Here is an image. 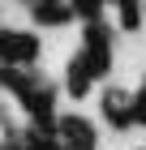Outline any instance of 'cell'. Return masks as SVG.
<instances>
[{
    "instance_id": "cell-1",
    "label": "cell",
    "mask_w": 146,
    "mask_h": 150,
    "mask_svg": "<svg viewBox=\"0 0 146 150\" xmlns=\"http://www.w3.org/2000/svg\"><path fill=\"white\" fill-rule=\"evenodd\" d=\"M82 56L95 69V77L112 73V30L103 22H86V30H82Z\"/></svg>"
},
{
    "instance_id": "cell-2",
    "label": "cell",
    "mask_w": 146,
    "mask_h": 150,
    "mask_svg": "<svg viewBox=\"0 0 146 150\" xmlns=\"http://www.w3.org/2000/svg\"><path fill=\"white\" fill-rule=\"evenodd\" d=\"M39 35L34 30H0V60L4 64H17V69H30L34 60H39Z\"/></svg>"
},
{
    "instance_id": "cell-3",
    "label": "cell",
    "mask_w": 146,
    "mask_h": 150,
    "mask_svg": "<svg viewBox=\"0 0 146 150\" xmlns=\"http://www.w3.org/2000/svg\"><path fill=\"white\" fill-rule=\"evenodd\" d=\"M22 107H26V116H30L39 129H47V133H56V90L47 86V81H34L30 90L22 94Z\"/></svg>"
},
{
    "instance_id": "cell-4",
    "label": "cell",
    "mask_w": 146,
    "mask_h": 150,
    "mask_svg": "<svg viewBox=\"0 0 146 150\" xmlns=\"http://www.w3.org/2000/svg\"><path fill=\"white\" fill-rule=\"evenodd\" d=\"M56 133H60V142H65V150H95V125H90L82 112L60 116Z\"/></svg>"
},
{
    "instance_id": "cell-5",
    "label": "cell",
    "mask_w": 146,
    "mask_h": 150,
    "mask_svg": "<svg viewBox=\"0 0 146 150\" xmlns=\"http://www.w3.org/2000/svg\"><path fill=\"white\" fill-rule=\"evenodd\" d=\"M99 112H103V120L112 129H129L133 125V94H125L120 86H108L99 94Z\"/></svg>"
},
{
    "instance_id": "cell-6",
    "label": "cell",
    "mask_w": 146,
    "mask_h": 150,
    "mask_svg": "<svg viewBox=\"0 0 146 150\" xmlns=\"http://www.w3.org/2000/svg\"><path fill=\"white\" fill-rule=\"evenodd\" d=\"M30 17H34V26H43V30H60V26H69L78 13H73L69 0H30Z\"/></svg>"
},
{
    "instance_id": "cell-7",
    "label": "cell",
    "mask_w": 146,
    "mask_h": 150,
    "mask_svg": "<svg viewBox=\"0 0 146 150\" xmlns=\"http://www.w3.org/2000/svg\"><path fill=\"white\" fill-rule=\"evenodd\" d=\"M95 69H90L86 64V56H82V52H73V56H69V69H65V90L73 94V99H86V90L90 86H95Z\"/></svg>"
},
{
    "instance_id": "cell-8",
    "label": "cell",
    "mask_w": 146,
    "mask_h": 150,
    "mask_svg": "<svg viewBox=\"0 0 146 150\" xmlns=\"http://www.w3.org/2000/svg\"><path fill=\"white\" fill-rule=\"evenodd\" d=\"M120 13V30H137L142 26V0H108Z\"/></svg>"
},
{
    "instance_id": "cell-9",
    "label": "cell",
    "mask_w": 146,
    "mask_h": 150,
    "mask_svg": "<svg viewBox=\"0 0 146 150\" xmlns=\"http://www.w3.org/2000/svg\"><path fill=\"white\" fill-rule=\"evenodd\" d=\"M69 4H73V13H78L82 22H99V17H103V4H108V0H69Z\"/></svg>"
},
{
    "instance_id": "cell-10",
    "label": "cell",
    "mask_w": 146,
    "mask_h": 150,
    "mask_svg": "<svg viewBox=\"0 0 146 150\" xmlns=\"http://www.w3.org/2000/svg\"><path fill=\"white\" fill-rule=\"evenodd\" d=\"M133 125H146V77H142V86L133 94Z\"/></svg>"
},
{
    "instance_id": "cell-11",
    "label": "cell",
    "mask_w": 146,
    "mask_h": 150,
    "mask_svg": "<svg viewBox=\"0 0 146 150\" xmlns=\"http://www.w3.org/2000/svg\"><path fill=\"white\" fill-rule=\"evenodd\" d=\"M4 150H30V146H9V142H4Z\"/></svg>"
}]
</instances>
